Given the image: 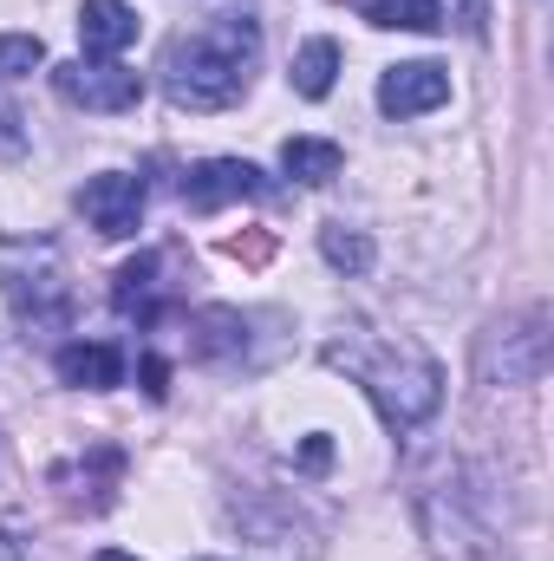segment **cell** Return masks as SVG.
I'll return each instance as SVG.
<instances>
[{
	"mask_svg": "<svg viewBox=\"0 0 554 561\" xmlns=\"http://www.w3.org/2000/svg\"><path fill=\"white\" fill-rule=\"evenodd\" d=\"M326 366L353 373L392 431H417V424L437 419V405H443V366L417 340H372V346L339 340V346H326Z\"/></svg>",
	"mask_w": 554,
	"mask_h": 561,
	"instance_id": "2",
	"label": "cell"
},
{
	"mask_svg": "<svg viewBox=\"0 0 554 561\" xmlns=\"http://www.w3.org/2000/svg\"><path fill=\"white\" fill-rule=\"evenodd\" d=\"M0 561H26V542H20L7 523H0Z\"/></svg>",
	"mask_w": 554,
	"mask_h": 561,
	"instance_id": "22",
	"label": "cell"
},
{
	"mask_svg": "<svg viewBox=\"0 0 554 561\" xmlns=\"http://www.w3.org/2000/svg\"><path fill=\"white\" fill-rule=\"evenodd\" d=\"M443 99H450V72L430 66V59H405V66H392V72L379 79V112H385V118H424V112H437Z\"/></svg>",
	"mask_w": 554,
	"mask_h": 561,
	"instance_id": "7",
	"label": "cell"
},
{
	"mask_svg": "<svg viewBox=\"0 0 554 561\" xmlns=\"http://www.w3.org/2000/svg\"><path fill=\"white\" fill-rule=\"evenodd\" d=\"M59 379L79 392H112V386H125V353L112 340H72V346H59Z\"/></svg>",
	"mask_w": 554,
	"mask_h": 561,
	"instance_id": "11",
	"label": "cell"
},
{
	"mask_svg": "<svg viewBox=\"0 0 554 561\" xmlns=\"http://www.w3.org/2000/svg\"><path fill=\"white\" fill-rule=\"evenodd\" d=\"M366 20L385 33H443V7L437 0H366Z\"/></svg>",
	"mask_w": 554,
	"mask_h": 561,
	"instance_id": "15",
	"label": "cell"
},
{
	"mask_svg": "<svg viewBox=\"0 0 554 561\" xmlns=\"http://www.w3.org/2000/svg\"><path fill=\"white\" fill-rule=\"evenodd\" d=\"M320 255H326L339 275H366V268H372V236H359V229H346V222H326V229H320Z\"/></svg>",
	"mask_w": 554,
	"mask_h": 561,
	"instance_id": "16",
	"label": "cell"
},
{
	"mask_svg": "<svg viewBox=\"0 0 554 561\" xmlns=\"http://www.w3.org/2000/svg\"><path fill=\"white\" fill-rule=\"evenodd\" d=\"M189 353H196L203 366H235V359L249 353V320H242L235 307H203V313L189 320Z\"/></svg>",
	"mask_w": 554,
	"mask_h": 561,
	"instance_id": "10",
	"label": "cell"
},
{
	"mask_svg": "<svg viewBox=\"0 0 554 561\" xmlns=\"http://www.w3.org/2000/svg\"><path fill=\"white\" fill-rule=\"evenodd\" d=\"M262 59V26L229 13V20H203L196 33L170 39L163 53V92L176 112H229Z\"/></svg>",
	"mask_w": 554,
	"mask_h": 561,
	"instance_id": "1",
	"label": "cell"
},
{
	"mask_svg": "<svg viewBox=\"0 0 554 561\" xmlns=\"http://www.w3.org/2000/svg\"><path fill=\"white\" fill-rule=\"evenodd\" d=\"M157 275H163V255H157V249L131 255V262L118 268V280H112L118 313H138L143 327H150V320H157Z\"/></svg>",
	"mask_w": 554,
	"mask_h": 561,
	"instance_id": "12",
	"label": "cell"
},
{
	"mask_svg": "<svg viewBox=\"0 0 554 561\" xmlns=\"http://www.w3.org/2000/svg\"><path fill=\"white\" fill-rule=\"evenodd\" d=\"M287 79H293V92H300V99H326V92H333V79H339V39H326V33H320V39H307V46L293 53V72H287Z\"/></svg>",
	"mask_w": 554,
	"mask_h": 561,
	"instance_id": "14",
	"label": "cell"
},
{
	"mask_svg": "<svg viewBox=\"0 0 554 561\" xmlns=\"http://www.w3.org/2000/svg\"><path fill=\"white\" fill-rule=\"evenodd\" d=\"M33 66H46V39L39 33H0V79H20Z\"/></svg>",
	"mask_w": 554,
	"mask_h": 561,
	"instance_id": "17",
	"label": "cell"
},
{
	"mask_svg": "<svg viewBox=\"0 0 554 561\" xmlns=\"http://www.w3.org/2000/svg\"><path fill=\"white\" fill-rule=\"evenodd\" d=\"M138 7L131 0H85L79 7V46L85 59H118L125 46H138Z\"/></svg>",
	"mask_w": 554,
	"mask_h": 561,
	"instance_id": "9",
	"label": "cell"
},
{
	"mask_svg": "<svg viewBox=\"0 0 554 561\" xmlns=\"http://www.w3.org/2000/svg\"><path fill=\"white\" fill-rule=\"evenodd\" d=\"M280 170H287L293 183H333V176L346 170V150L333 138H287L280 144Z\"/></svg>",
	"mask_w": 554,
	"mask_h": 561,
	"instance_id": "13",
	"label": "cell"
},
{
	"mask_svg": "<svg viewBox=\"0 0 554 561\" xmlns=\"http://www.w3.org/2000/svg\"><path fill=\"white\" fill-rule=\"evenodd\" d=\"M262 196H268V176L249 157H209V163L183 170V203L196 216H216L229 203H262Z\"/></svg>",
	"mask_w": 554,
	"mask_h": 561,
	"instance_id": "4",
	"label": "cell"
},
{
	"mask_svg": "<svg viewBox=\"0 0 554 561\" xmlns=\"http://www.w3.org/2000/svg\"><path fill=\"white\" fill-rule=\"evenodd\" d=\"M7 307L26 320V327H66V313H72V294H66V280H59V268L46 262L39 275L33 268H7Z\"/></svg>",
	"mask_w": 554,
	"mask_h": 561,
	"instance_id": "8",
	"label": "cell"
},
{
	"mask_svg": "<svg viewBox=\"0 0 554 561\" xmlns=\"http://www.w3.org/2000/svg\"><path fill=\"white\" fill-rule=\"evenodd\" d=\"M457 20H463V33H476V39H483V20H489V7H483V0H463V7H457Z\"/></svg>",
	"mask_w": 554,
	"mask_h": 561,
	"instance_id": "20",
	"label": "cell"
},
{
	"mask_svg": "<svg viewBox=\"0 0 554 561\" xmlns=\"http://www.w3.org/2000/svg\"><path fill=\"white\" fill-rule=\"evenodd\" d=\"M92 561H138V556H125V549H99Z\"/></svg>",
	"mask_w": 554,
	"mask_h": 561,
	"instance_id": "23",
	"label": "cell"
},
{
	"mask_svg": "<svg viewBox=\"0 0 554 561\" xmlns=\"http://www.w3.org/2000/svg\"><path fill=\"white\" fill-rule=\"evenodd\" d=\"M20 118H13V105H0V150H20V131H13Z\"/></svg>",
	"mask_w": 554,
	"mask_h": 561,
	"instance_id": "21",
	"label": "cell"
},
{
	"mask_svg": "<svg viewBox=\"0 0 554 561\" xmlns=\"http://www.w3.org/2000/svg\"><path fill=\"white\" fill-rule=\"evenodd\" d=\"M79 209H85V222H92L105 242H125V236H138V222H143V176L99 170V176L79 190Z\"/></svg>",
	"mask_w": 554,
	"mask_h": 561,
	"instance_id": "5",
	"label": "cell"
},
{
	"mask_svg": "<svg viewBox=\"0 0 554 561\" xmlns=\"http://www.w3.org/2000/svg\"><path fill=\"white\" fill-rule=\"evenodd\" d=\"M138 379H143V392H150V399H163V392H170V366H163V359H157V353H143Z\"/></svg>",
	"mask_w": 554,
	"mask_h": 561,
	"instance_id": "19",
	"label": "cell"
},
{
	"mask_svg": "<svg viewBox=\"0 0 554 561\" xmlns=\"http://www.w3.org/2000/svg\"><path fill=\"white\" fill-rule=\"evenodd\" d=\"M326 463H333V437H326V431H313V437L300 444V470H307V477H320Z\"/></svg>",
	"mask_w": 554,
	"mask_h": 561,
	"instance_id": "18",
	"label": "cell"
},
{
	"mask_svg": "<svg viewBox=\"0 0 554 561\" xmlns=\"http://www.w3.org/2000/svg\"><path fill=\"white\" fill-rule=\"evenodd\" d=\"M549 313L535 307V313H522V327H503V340L489 346V379H503V386H535L542 373H549Z\"/></svg>",
	"mask_w": 554,
	"mask_h": 561,
	"instance_id": "6",
	"label": "cell"
},
{
	"mask_svg": "<svg viewBox=\"0 0 554 561\" xmlns=\"http://www.w3.org/2000/svg\"><path fill=\"white\" fill-rule=\"evenodd\" d=\"M53 92L79 112H131L143 99V79L118 59H66L53 66Z\"/></svg>",
	"mask_w": 554,
	"mask_h": 561,
	"instance_id": "3",
	"label": "cell"
}]
</instances>
